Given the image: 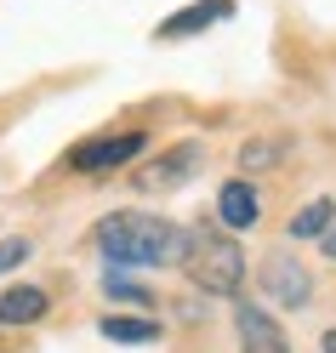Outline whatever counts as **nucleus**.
Wrapping results in <instances>:
<instances>
[{
  "mask_svg": "<svg viewBox=\"0 0 336 353\" xmlns=\"http://www.w3.org/2000/svg\"><path fill=\"white\" fill-rule=\"evenodd\" d=\"M92 239L115 274L120 268H171L188 251V228H177L171 216H154V211H115L92 228Z\"/></svg>",
  "mask_w": 336,
  "mask_h": 353,
  "instance_id": "f257e3e1",
  "label": "nucleus"
},
{
  "mask_svg": "<svg viewBox=\"0 0 336 353\" xmlns=\"http://www.w3.org/2000/svg\"><path fill=\"white\" fill-rule=\"evenodd\" d=\"M183 268H188V279L206 296H239V285H245V251L222 228H194L188 234V251H183Z\"/></svg>",
  "mask_w": 336,
  "mask_h": 353,
  "instance_id": "f03ea898",
  "label": "nucleus"
},
{
  "mask_svg": "<svg viewBox=\"0 0 336 353\" xmlns=\"http://www.w3.org/2000/svg\"><path fill=\"white\" fill-rule=\"evenodd\" d=\"M143 148H148V137H143V131H108V137L75 143L63 165H69V171H80V176H103V171H115V165H131Z\"/></svg>",
  "mask_w": 336,
  "mask_h": 353,
  "instance_id": "7ed1b4c3",
  "label": "nucleus"
},
{
  "mask_svg": "<svg viewBox=\"0 0 336 353\" xmlns=\"http://www.w3.org/2000/svg\"><path fill=\"white\" fill-rule=\"evenodd\" d=\"M262 296L279 302V307H308L313 302V274L290 251H274L262 262Z\"/></svg>",
  "mask_w": 336,
  "mask_h": 353,
  "instance_id": "20e7f679",
  "label": "nucleus"
},
{
  "mask_svg": "<svg viewBox=\"0 0 336 353\" xmlns=\"http://www.w3.org/2000/svg\"><path fill=\"white\" fill-rule=\"evenodd\" d=\"M234 325H239V353H290V336L279 319L257 302H234Z\"/></svg>",
  "mask_w": 336,
  "mask_h": 353,
  "instance_id": "39448f33",
  "label": "nucleus"
},
{
  "mask_svg": "<svg viewBox=\"0 0 336 353\" xmlns=\"http://www.w3.org/2000/svg\"><path fill=\"white\" fill-rule=\"evenodd\" d=\"M199 160H206V148H199V143H177V148H166V154H160V160H154L148 171H137V188H148V194L183 188L188 176L199 171Z\"/></svg>",
  "mask_w": 336,
  "mask_h": 353,
  "instance_id": "423d86ee",
  "label": "nucleus"
},
{
  "mask_svg": "<svg viewBox=\"0 0 336 353\" xmlns=\"http://www.w3.org/2000/svg\"><path fill=\"white\" fill-rule=\"evenodd\" d=\"M257 216H262V200H257L251 176H228L217 188V223L222 228H257Z\"/></svg>",
  "mask_w": 336,
  "mask_h": 353,
  "instance_id": "0eeeda50",
  "label": "nucleus"
},
{
  "mask_svg": "<svg viewBox=\"0 0 336 353\" xmlns=\"http://www.w3.org/2000/svg\"><path fill=\"white\" fill-rule=\"evenodd\" d=\"M222 17H234V0H194V6L171 12L160 23V40H188V34H206L211 23H222Z\"/></svg>",
  "mask_w": 336,
  "mask_h": 353,
  "instance_id": "6e6552de",
  "label": "nucleus"
},
{
  "mask_svg": "<svg viewBox=\"0 0 336 353\" xmlns=\"http://www.w3.org/2000/svg\"><path fill=\"white\" fill-rule=\"evenodd\" d=\"M52 296L40 291V285H12V291H0V325H34L46 319Z\"/></svg>",
  "mask_w": 336,
  "mask_h": 353,
  "instance_id": "1a4fd4ad",
  "label": "nucleus"
},
{
  "mask_svg": "<svg viewBox=\"0 0 336 353\" xmlns=\"http://www.w3.org/2000/svg\"><path fill=\"white\" fill-rule=\"evenodd\" d=\"M330 223H336V200H325V194H319V200H308L297 216H290V239H319Z\"/></svg>",
  "mask_w": 336,
  "mask_h": 353,
  "instance_id": "9d476101",
  "label": "nucleus"
},
{
  "mask_svg": "<svg viewBox=\"0 0 336 353\" xmlns=\"http://www.w3.org/2000/svg\"><path fill=\"white\" fill-rule=\"evenodd\" d=\"M97 330H103L108 342H154V336H160V325H154V319H131V314H108Z\"/></svg>",
  "mask_w": 336,
  "mask_h": 353,
  "instance_id": "9b49d317",
  "label": "nucleus"
},
{
  "mask_svg": "<svg viewBox=\"0 0 336 353\" xmlns=\"http://www.w3.org/2000/svg\"><path fill=\"white\" fill-rule=\"evenodd\" d=\"M285 148H290L285 137H257V143L239 148V165H245V171H268L274 160H285Z\"/></svg>",
  "mask_w": 336,
  "mask_h": 353,
  "instance_id": "f8f14e48",
  "label": "nucleus"
},
{
  "mask_svg": "<svg viewBox=\"0 0 336 353\" xmlns=\"http://www.w3.org/2000/svg\"><path fill=\"white\" fill-rule=\"evenodd\" d=\"M108 296H120V302H137V307H148L154 296L143 291V285H131V279H120L115 268H108Z\"/></svg>",
  "mask_w": 336,
  "mask_h": 353,
  "instance_id": "ddd939ff",
  "label": "nucleus"
},
{
  "mask_svg": "<svg viewBox=\"0 0 336 353\" xmlns=\"http://www.w3.org/2000/svg\"><path fill=\"white\" fill-rule=\"evenodd\" d=\"M23 256H29V239H0V274H6V268H17Z\"/></svg>",
  "mask_w": 336,
  "mask_h": 353,
  "instance_id": "4468645a",
  "label": "nucleus"
},
{
  "mask_svg": "<svg viewBox=\"0 0 336 353\" xmlns=\"http://www.w3.org/2000/svg\"><path fill=\"white\" fill-rule=\"evenodd\" d=\"M319 245H325V256H330V262H336V223H330V228H325V234H319Z\"/></svg>",
  "mask_w": 336,
  "mask_h": 353,
  "instance_id": "2eb2a0df",
  "label": "nucleus"
},
{
  "mask_svg": "<svg viewBox=\"0 0 336 353\" xmlns=\"http://www.w3.org/2000/svg\"><path fill=\"white\" fill-rule=\"evenodd\" d=\"M319 347H325V353H336V330H325V342H319Z\"/></svg>",
  "mask_w": 336,
  "mask_h": 353,
  "instance_id": "dca6fc26",
  "label": "nucleus"
}]
</instances>
